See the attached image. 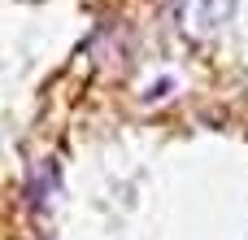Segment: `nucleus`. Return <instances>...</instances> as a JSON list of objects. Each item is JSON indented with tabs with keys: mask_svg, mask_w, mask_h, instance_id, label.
Listing matches in <instances>:
<instances>
[{
	"mask_svg": "<svg viewBox=\"0 0 248 240\" xmlns=\"http://www.w3.org/2000/svg\"><path fill=\"white\" fill-rule=\"evenodd\" d=\"M231 9H235V0H201L196 4V26L201 31H214V26H222L231 17Z\"/></svg>",
	"mask_w": 248,
	"mask_h": 240,
	"instance_id": "1",
	"label": "nucleus"
}]
</instances>
